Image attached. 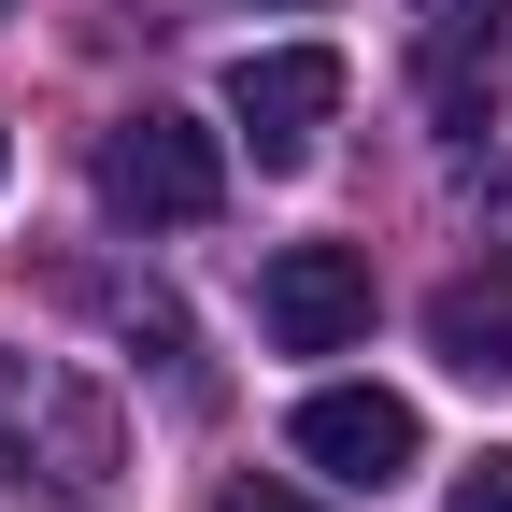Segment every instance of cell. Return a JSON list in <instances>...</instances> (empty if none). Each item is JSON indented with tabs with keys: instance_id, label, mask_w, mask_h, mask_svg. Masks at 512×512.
I'll use <instances>...</instances> for the list:
<instances>
[{
	"instance_id": "3",
	"label": "cell",
	"mask_w": 512,
	"mask_h": 512,
	"mask_svg": "<svg viewBox=\"0 0 512 512\" xmlns=\"http://www.w3.org/2000/svg\"><path fill=\"white\" fill-rule=\"evenodd\" d=\"M328 114H342V57L328 43H256L228 72V128L256 143V171H299L313 143H328Z\"/></svg>"
},
{
	"instance_id": "11",
	"label": "cell",
	"mask_w": 512,
	"mask_h": 512,
	"mask_svg": "<svg viewBox=\"0 0 512 512\" xmlns=\"http://www.w3.org/2000/svg\"><path fill=\"white\" fill-rule=\"evenodd\" d=\"M498 200H512V185H498Z\"/></svg>"
},
{
	"instance_id": "4",
	"label": "cell",
	"mask_w": 512,
	"mask_h": 512,
	"mask_svg": "<svg viewBox=\"0 0 512 512\" xmlns=\"http://www.w3.org/2000/svg\"><path fill=\"white\" fill-rule=\"evenodd\" d=\"M256 328H271L285 356L370 342V256H356V242H285L271 271H256Z\"/></svg>"
},
{
	"instance_id": "2",
	"label": "cell",
	"mask_w": 512,
	"mask_h": 512,
	"mask_svg": "<svg viewBox=\"0 0 512 512\" xmlns=\"http://www.w3.org/2000/svg\"><path fill=\"white\" fill-rule=\"evenodd\" d=\"M214 200H228V143L200 114L143 100V114L100 128V214L114 228H214Z\"/></svg>"
},
{
	"instance_id": "7",
	"label": "cell",
	"mask_w": 512,
	"mask_h": 512,
	"mask_svg": "<svg viewBox=\"0 0 512 512\" xmlns=\"http://www.w3.org/2000/svg\"><path fill=\"white\" fill-rule=\"evenodd\" d=\"M427 342H441V370L512 384V256H484V271H456V285L427 299Z\"/></svg>"
},
{
	"instance_id": "1",
	"label": "cell",
	"mask_w": 512,
	"mask_h": 512,
	"mask_svg": "<svg viewBox=\"0 0 512 512\" xmlns=\"http://www.w3.org/2000/svg\"><path fill=\"white\" fill-rule=\"evenodd\" d=\"M128 470V413L72 356H0V484L15 498H57V512H100Z\"/></svg>"
},
{
	"instance_id": "6",
	"label": "cell",
	"mask_w": 512,
	"mask_h": 512,
	"mask_svg": "<svg viewBox=\"0 0 512 512\" xmlns=\"http://www.w3.org/2000/svg\"><path fill=\"white\" fill-rule=\"evenodd\" d=\"M299 456L313 470H328V484H399L413 456H427V413L399 399V384H313V399H299Z\"/></svg>"
},
{
	"instance_id": "10",
	"label": "cell",
	"mask_w": 512,
	"mask_h": 512,
	"mask_svg": "<svg viewBox=\"0 0 512 512\" xmlns=\"http://www.w3.org/2000/svg\"><path fill=\"white\" fill-rule=\"evenodd\" d=\"M0 15H15V0H0Z\"/></svg>"
},
{
	"instance_id": "8",
	"label": "cell",
	"mask_w": 512,
	"mask_h": 512,
	"mask_svg": "<svg viewBox=\"0 0 512 512\" xmlns=\"http://www.w3.org/2000/svg\"><path fill=\"white\" fill-rule=\"evenodd\" d=\"M441 512H512V456H484V470H470L456 498H441Z\"/></svg>"
},
{
	"instance_id": "5",
	"label": "cell",
	"mask_w": 512,
	"mask_h": 512,
	"mask_svg": "<svg viewBox=\"0 0 512 512\" xmlns=\"http://www.w3.org/2000/svg\"><path fill=\"white\" fill-rule=\"evenodd\" d=\"M498 15L512 0H413V100L441 143L498 128Z\"/></svg>"
},
{
	"instance_id": "9",
	"label": "cell",
	"mask_w": 512,
	"mask_h": 512,
	"mask_svg": "<svg viewBox=\"0 0 512 512\" xmlns=\"http://www.w3.org/2000/svg\"><path fill=\"white\" fill-rule=\"evenodd\" d=\"M214 512H313V498H299V484H256V470H242V484H228Z\"/></svg>"
}]
</instances>
